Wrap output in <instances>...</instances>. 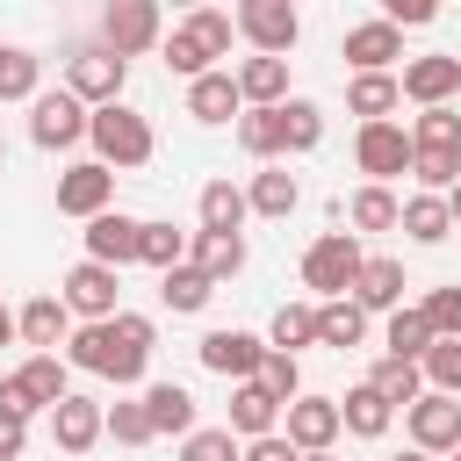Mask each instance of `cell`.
Returning a JSON list of instances; mask_svg holds the SVG:
<instances>
[{"mask_svg": "<svg viewBox=\"0 0 461 461\" xmlns=\"http://www.w3.org/2000/svg\"><path fill=\"white\" fill-rule=\"evenodd\" d=\"M346 223H353V230H396V223H403V202H396L389 187H360V194L346 202Z\"/></svg>", "mask_w": 461, "mask_h": 461, "instance_id": "cell-35", "label": "cell"}, {"mask_svg": "<svg viewBox=\"0 0 461 461\" xmlns=\"http://www.w3.org/2000/svg\"><path fill=\"white\" fill-rule=\"evenodd\" d=\"M259 382H267L281 403H295V396H303V367H295V353H274V346H267V360H259Z\"/></svg>", "mask_w": 461, "mask_h": 461, "instance_id": "cell-47", "label": "cell"}, {"mask_svg": "<svg viewBox=\"0 0 461 461\" xmlns=\"http://www.w3.org/2000/svg\"><path fill=\"white\" fill-rule=\"evenodd\" d=\"M151 346H158V324L137 317V310H115L108 324H79L65 339V360L86 367V375H108V382H144Z\"/></svg>", "mask_w": 461, "mask_h": 461, "instance_id": "cell-1", "label": "cell"}, {"mask_svg": "<svg viewBox=\"0 0 461 461\" xmlns=\"http://www.w3.org/2000/svg\"><path fill=\"white\" fill-rule=\"evenodd\" d=\"M403 418H411V447H418V454H454V447H461V396L425 389Z\"/></svg>", "mask_w": 461, "mask_h": 461, "instance_id": "cell-11", "label": "cell"}, {"mask_svg": "<svg viewBox=\"0 0 461 461\" xmlns=\"http://www.w3.org/2000/svg\"><path fill=\"white\" fill-rule=\"evenodd\" d=\"M14 331H22L36 353H58V346L72 339V310H65V295H36V303H22Z\"/></svg>", "mask_w": 461, "mask_h": 461, "instance_id": "cell-23", "label": "cell"}, {"mask_svg": "<svg viewBox=\"0 0 461 461\" xmlns=\"http://www.w3.org/2000/svg\"><path fill=\"white\" fill-rule=\"evenodd\" d=\"M86 130H94V108H86L79 94L58 86V94H36V101H29V137H36L43 151H72Z\"/></svg>", "mask_w": 461, "mask_h": 461, "instance_id": "cell-8", "label": "cell"}, {"mask_svg": "<svg viewBox=\"0 0 461 461\" xmlns=\"http://www.w3.org/2000/svg\"><path fill=\"white\" fill-rule=\"evenodd\" d=\"M281 137H288V151H310L324 137V108L317 101H281Z\"/></svg>", "mask_w": 461, "mask_h": 461, "instance_id": "cell-42", "label": "cell"}, {"mask_svg": "<svg viewBox=\"0 0 461 461\" xmlns=\"http://www.w3.org/2000/svg\"><path fill=\"white\" fill-rule=\"evenodd\" d=\"M209 295H216V281H209L194 259H180L173 274H158V303H166L173 317H194V310H209Z\"/></svg>", "mask_w": 461, "mask_h": 461, "instance_id": "cell-28", "label": "cell"}, {"mask_svg": "<svg viewBox=\"0 0 461 461\" xmlns=\"http://www.w3.org/2000/svg\"><path fill=\"white\" fill-rule=\"evenodd\" d=\"M360 267H367V252H360V238L353 230H324L310 252H303V281L324 295V303H339V295H353V281H360Z\"/></svg>", "mask_w": 461, "mask_h": 461, "instance_id": "cell-4", "label": "cell"}, {"mask_svg": "<svg viewBox=\"0 0 461 461\" xmlns=\"http://www.w3.org/2000/svg\"><path fill=\"white\" fill-rule=\"evenodd\" d=\"M0 166H7V144H0Z\"/></svg>", "mask_w": 461, "mask_h": 461, "instance_id": "cell-55", "label": "cell"}, {"mask_svg": "<svg viewBox=\"0 0 461 461\" xmlns=\"http://www.w3.org/2000/svg\"><path fill=\"white\" fill-rule=\"evenodd\" d=\"M194 353H202V367H209V375H230V382H252V375H259V360H267V346H259L252 331H209Z\"/></svg>", "mask_w": 461, "mask_h": 461, "instance_id": "cell-18", "label": "cell"}, {"mask_svg": "<svg viewBox=\"0 0 461 461\" xmlns=\"http://www.w3.org/2000/svg\"><path fill=\"white\" fill-rule=\"evenodd\" d=\"M353 158H360L367 187H389L396 173H411V130H396V122H360Z\"/></svg>", "mask_w": 461, "mask_h": 461, "instance_id": "cell-10", "label": "cell"}, {"mask_svg": "<svg viewBox=\"0 0 461 461\" xmlns=\"http://www.w3.org/2000/svg\"><path fill=\"white\" fill-rule=\"evenodd\" d=\"M425 389H439V396H461V339H439L425 360Z\"/></svg>", "mask_w": 461, "mask_h": 461, "instance_id": "cell-44", "label": "cell"}, {"mask_svg": "<svg viewBox=\"0 0 461 461\" xmlns=\"http://www.w3.org/2000/svg\"><path fill=\"white\" fill-rule=\"evenodd\" d=\"M137 259H144V267H158V274H173V267L187 259V238H180L173 223H144V245H137Z\"/></svg>", "mask_w": 461, "mask_h": 461, "instance_id": "cell-43", "label": "cell"}, {"mask_svg": "<svg viewBox=\"0 0 461 461\" xmlns=\"http://www.w3.org/2000/svg\"><path fill=\"white\" fill-rule=\"evenodd\" d=\"M238 144H245L252 158L288 151V137H281V108H245V115H238Z\"/></svg>", "mask_w": 461, "mask_h": 461, "instance_id": "cell-38", "label": "cell"}, {"mask_svg": "<svg viewBox=\"0 0 461 461\" xmlns=\"http://www.w3.org/2000/svg\"><path fill=\"white\" fill-rule=\"evenodd\" d=\"M360 339H367V310H360L353 295H339V303H317V346L346 353V346H360Z\"/></svg>", "mask_w": 461, "mask_h": 461, "instance_id": "cell-31", "label": "cell"}, {"mask_svg": "<svg viewBox=\"0 0 461 461\" xmlns=\"http://www.w3.org/2000/svg\"><path fill=\"white\" fill-rule=\"evenodd\" d=\"M432 14H439L432 0H382V22H389V29H425Z\"/></svg>", "mask_w": 461, "mask_h": 461, "instance_id": "cell-48", "label": "cell"}, {"mask_svg": "<svg viewBox=\"0 0 461 461\" xmlns=\"http://www.w3.org/2000/svg\"><path fill=\"white\" fill-rule=\"evenodd\" d=\"M267 346H274V353L317 346V303H281V310H274V324H267Z\"/></svg>", "mask_w": 461, "mask_h": 461, "instance_id": "cell-34", "label": "cell"}, {"mask_svg": "<svg viewBox=\"0 0 461 461\" xmlns=\"http://www.w3.org/2000/svg\"><path fill=\"white\" fill-rule=\"evenodd\" d=\"M72 396V382H65V360L58 353H29L7 382H0V411H14V418H29V411H58Z\"/></svg>", "mask_w": 461, "mask_h": 461, "instance_id": "cell-5", "label": "cell"}, {"mask_svg": "<svg viewBox=\"0 0 461 461\" xmlns=\"http://www.w3.org/2000/svg\"><path fill=\"white\" fill-rule=\"evenodd\" d=\"M108 439H115V447H151L158 432H151L144 403H108Z\"/></svg>", "mask_w": 461, "mask_h": 461, "instance_id": "cell-46", "label": "cell"}, {"mask_svg": "<svg viewBox=\"0 0 461 461\" xmlns=\"http://www.w3.org/2000/svg\"><path fill=\"white\" fill-rule=\"evenodd\" d=\"M245 202H252V216H295V202H303V187H295V173L288 166H274V173H252V187H245Z\"/></svg>", "mask_w": 461, "mask_h": 461, "instance_id": "cell-32", "label": "cell"}, {"mask_svg": "<svg viewBox=\"0 0 461 461\" xmlns=\"http://www.w3.org/2000/svg\"><path fill=\"white\" fill-rule=\"evenodd\" d=\"M447 216H454V230H461V180H454V194H447Z\"/></svg>", "mask_w": 461, "mask_h": 461, "instance_id": "cell-51", "label": "cell"}, {"mask_svg": "<svg viewBox=\"0 0 461 461\" xmlns=\"http://www.w3.org/2000/svg\"><path fill=\"white\" fill-rule=\"evenodd\" d=\"M230 29H238V22H230L223 7H194V14L158 43V50H166V72H180V79L194 86V79L209 72V58H223V50H230Z\"/></svg>", "mask_w": 461, "mask_h": 461, "instance_id": "cell-3", "label": "cell"}, {"mask_svg": "<svg viewBox=\"0 0 461 461\" xmlns=\"http://www.w3.org/2000/svg\"><path fill=\"white\" fill-rule=\"evenodd\" d=\"M238 94L252 108H281L288 101V58H245L238 65Z\"/></svg>", "mask_w": 461, "mask_h": 461, "instance_id": "cell-30", "label": "cell"}, {"mask_svg": "<svg viewBox=\"0 0 461 461\" xmlns=\"http://www.w3.org/2000/svg\"><path fill=\"white\" fill-rule=\"evenodd\" d=\"M245 461H303V454H295V439H288V432H267V439H252V447H245Z\"/></svg>", "mask_w": 461, "mask_h": 461, "instance_id": "cell-49", "label": "cell"}, {"mask_svg": "<svg viewBox=\"0 0 461 461\" xmlns=\"http://www.w3.org/2000/svg\"><path fill=\"white\" fill-rule=\"evenodd\" d=\"M454 461H461V447H454Z\"/></svg>", "mask_w": 461, "mask_h": 461, "instance_id": "cell-56", "label": "cell"}, {"mask_svg": "<svg viewBox=\"0 0 461 461\" xmlns=\"http://www.w3.org/2000/svg\"><path fill=\"white\" fill-rule=\"evenodd\" d=\"M86 137H94V151H101L108 173H115V166H144V158L158 151L151 122H144L137 108H122V101H115V108H94V130H86Z\"/></svg>", "mask_w": 461, "mask_h": 461, "instance_id": "cell-6", "label": "cell"}, {"mask_svg": "<svg viewBox=\"0 0 461 461\" xmlns=\"http://www.w3.org/2000/svg\"><path fill=\"white\" fill-rule=\"evenodd\" d=\"M367 382H375V389H382L389 403H403V411H411V403L425 396V367H418V360H389V353H382Z\"/></svg>", "mask_w": 461, "mask_h": 461, "instance_id": "cell-37", "label": "cell"}, {"mask_svg": "<svg viewBox=\"0 0 461 461\" xmlns=\"http://www.w3.org/2000/svg\"><path fill=\"white\" fill-rule=\"evenodd\" d=\"M187 115H194V122H230V115H245L238 72H202V79L187 86Z\"/></svg>", "mask_w": 461, "mask_h": 461, "instance_id": "cell-24", "label": "cell"}, {"mask_svg": "<svg viewBox=\"0 0 461 461\" xmlns=\"http://www.w3.org/2000/svg\"><path fill=\"white\" fill-rule=\"evenodd\" d=\"M245 216H252L245 187H230V180H209L202 187V230H245Z\"/></svg>", "mask_w": 461, "mask_h": 461, "instance_id": "cell-33", "label": "cell"}, {"mask_svg": "<svg viewBox=\"0 0 461 461\" xmlns=\"http://www.w3.org/2000/svg\"><path fill=\"white\" fill-rule=\"evenodd\" d=\"M281 411H288V403H281V396H274V389H267L259 375L230 389V432H238V439H267Z\"/></svg>", "mask_w": 461, "mask_h": 461, "instance_id": "cell-19", "label": "cell"}, {"mask_svg": "<svg viewBox=\"0 0 461 461\" xmlns=\"http://www.w3.org/2000/svg\"><path fill=\"white\" fill-rule=\"evenodd\" d=\"M58 295H65V310H72V317H86V324H108V317H115V267H101V259H79V267L58 281Z\"/></svg>", "mask_w": 461, "mask_h": 461, "instance_id": "cell-13", "label": "cell"}, {"mask_svg": "<svg viewBox=\"0 0 461 461\" xmlns=\"http://www.w3.org/2000/svg\"><path fill=\"white\" fill-rule=\"evenodd\" d=\"M108 202H115V173L101 166V158H79V166H65L58 173V209L65 216H108Z\"/></svg>", "mask_w": 461, "mask_h": 461, "instance_id": "cell-12", "label": "cell"}, {"mask_svg": "<svg viewBox=\"0 0 461 461\" xmlns=\"http://www.w3.org/2000/svg\"><path fill=\"white\" fill-rule=\"evenodd\" d=\"M346 58H353V72H389V65L403 58V29H389V22H353V29H346Z\"/></svg>", "mask_w": 461, "mask_h": 461, "instance_id": "cell-21", "label": "cell"}, {"mask_svg": "<svg viewBox=\"0 0 461 461\" xmlns=\"http://www.w3.org/2000/svg\"><path fill=\"white\" fill-rule=\"evenodd\" d=\"M396 230H411L418 245H439L447 230H454V216H447V194H411L403 202V223Z\"/></svg>", "mask_w": 461, "mask_h": 461, "instance_id": "cell-36", "label": "cell"}, {"mask_svg": "<svg viewBox=\"0 0 461 461\" xmlns=\"http://www.w3.org/2000/svg\"><path fill=\"white\" fill-rule=\"evenodd\" d=\"M411 173L425 180V194H454V180H461V115L454 108H425L411 122Z\"/></svg>", "mask_w": 461, "mask_h": 461, "instance_id": "cell-2", "label": "cell"}, {"mask_svg": "<svg viewBox=\"0 0 461 461\" xmlns=\"http://www.w3.org/2000/svg\"><path fill=\"white\" fill-rule=\"evenodd\" d=\"M101 43H108L115 58L151 50V43H158V7H151V0H115V7L101 14Z\"/></svg>", "mask_w": 461, "mask_h": 461, "instance_id": "cell-14", "label": "cell"}, {"mask_svg": "<svg viewBox=\"0 0 461 461\" xmlns=\"http://www.w3.org/2000/svg\"><path fill=\"white\" fill-rule=\"evenodd\" d=\"M396 461H432V454H418V447H411V454H396Z\"/></svg>", "mask_w": 461, "mask_h": 461, "instance_id": "cell-53", "label": "cell"}, {"mask_svg": "<svg viewBox=\"0 0 461 461\" xmlns=\"http://www.w3.org/2000/svg\"><path fill=\"white\" fill-rule=\"evenodd\" d=\"M454 94H461V58L432 50V58H411V65H403V101H418V108H447Z\"/></svg>", "mask_w": 461, "mask_h": 461, "instance_id": "cell-16", "label": "cell"}, {"mask_svg": "<svg viewBox=\"0 0 461 461\" xmlns=\"http://www.w3.org/2000/svg\"><path fill=\"white\" fill-rule=\"evenodd\" d=\"M439 339H432V324H425V310H396L389 317V360H425Z\"/></svg>", "mask_w": 461, "mask_h": 461, "instance_id": "cell-39", "label": "cell"}, {"mask_svg": "<svg viewBox=\"0 0 461 461\" xmlns=\"http://www.w3.org/2000/svg\"><path fill=\"white\" fill-rule=\"evenodd\" d=\"M180 461H245V454H238V432L230 425H194L180 439Z\"/></svg>", "mask_w": 461, "mask_h": 461, "instance_id": "cell-41", "label": "cell"}, {"mask_svg": "<svg viewBox=\"0 0 461 461\" xmlns=\"http://www.w3.org/2000/svg\"><path fill=\"white\" fill-rule=\"evenodd\" d=\"M137 403H144V418H151V432H180V439L194 432V396H187L180 382H151V389H144Z\"/></svg>", "mask_w": 461, "mask_h": 461, "instance_id": "cell-29", "label": "cell"}, {"mask_svg": "<svg viewBox=\"0 0 461 461\" xmlns=\"http://www.w3.org/2000/svg\"><path fill=\"white\" fill-rule=\"evenodd\" d=\"M403 288H411V281H403V259H367L360 281H353V303H360L367 317H375V310L396 317V310H403Z\"/></svg>", "mask_w": 461, "mask_h": 461, "instance_id": "cell-22", "label": "cell"}, {"mask_svg": "<svg viewBox=\"0 0 461 461\" xmlns=\"http://www.w3.org/2000/svg\"><path fill=\"white\" fill-rule=\"evenodd\" d=\"M303 461H331V454H303Z\"/></svg>", "mask_w": 461, "mask_h": 461, "instance_id": "cell-54", "label": "cell"}, {"mask_svg": "<svg viewBox=\"0 0 461 461\" xmlns=\"http://www.w3.org/2000/svg\"><path fill=\"white\" fill-rule=\"evenodd\" d=\"M36 50L22 43H0V101H36Z\"/></svg>", "mask_w": 461, "mask_h": 461, "instance_id": "cell-40", "label": "cell"}, {"mask_svg": "<svg viewBox=\"0 0 461 461\" xmlns=\"http://www.w3.org/2000/svg\"><path fill=\"white\" fill-rule=\"evenodd\" d=\"M187 259L223 288L230 274H245V230H194V245H187Z\"/></svg>", "mask_w": 461, "mask_h": 461, "instance_id": "cell-25", "label": "cell"}, {"mask_svg": "<svg viewBox=\"0 0 461 461\" xmlns=\"http://www.w3.org/2000/svg\"><path fill=\"white\" fill-rule=\"evenodd\" d=\"M425 324H432V339H461V281H447V288H432L425 303Z\"/></svg>", "mask_w": 461, "mask_h": 461, "instance_id": "cell-45", "label": "cell"}, {"mask_svg": "<svg viewBox=\"0 0 461 461\" xmlns=\"http://www.w3.org/2000/svg\"><path fill=\"white\" fill-rule=\"evenodd\" d=\"M137 245H144V223L122 216V209H108V216L86 223V259H101V267H115V274L137 259Z\"/></svg>", "mask_w": 461, "mask_h": 461, "instance_id": "cell-17", "label": "cell"}, {"mask_svg": "<svg viewBox=\"0 0 461 461\" xmlns=\"http://www.w3.org/2000/svg\"><path fill=\"white\" fill-rule=\"evenodd\" d=\"M122 79H130V58H115L108 43L72 50V65H65V94H79L86 108H115L122 101Z\"/></svg>", "mask_w": 461, "mask_h": 461, "instance_id": "cell-7", "label": "cell"}, {"mask_svg": "<svg viewBox=\"0 0 461 461\" xmlns=\"http://www.w3.org/2000/svg\"><path fill=\"white\" fill-rule=\"evenodd\" d=\"M7 339H14V317H7V310H0V346H7Z\"/></svg>", "mask_w": 461, "mask_h": 461, "instance_id": "cell-52", "label": "cell"}, {"mask_svg": "<svg viewBox=\"0 0 461 461\" xmlns=\"http://www.w3.org/2000/svg\"><path fill=\"white\" fill-rule=\"evenodd\" d=\"M101 432H108V411H101L94 396H65V403L50 411V439H58L65 454H86Z\"/></svg>", "mask_w": 461, "mask_h": 461, "instance_id": "cell-20", "label": "cell"}, {"mask_svg": "<svg viewBox=\"0 0 461 461\" xmlns=\"http://www.w3.org/2000/svg\"><path fill=\"white\" fill-rule=\"evenodd\" d=\"M238 36H245L259 58H288L295 36H303V14H295L288 0H245V7H238Z\"/></svg>", "mask_w": 461, "mask_h": 461, "instance_id": "cell-9", "label": "cell"}, {"mask_svg": "<svg viewBox=\"0 0 461 461\" xmlns=\"http://www.w3.org/2000/svg\"><path fill=\"white\" fill-rule=\"evenodd\" d=\"M396 101H403V79H396V72H353V86H346V108H353L360 122H389Z\"/></svg>", "mask_w": 461, "mask_h": 461, "instance_id": "cell-27", "label": "cell"}, {"mask_svg": "<svg viewBox=\"0 0 461 461\" xmlns=\"http://www.w3.org/2000/svg\"><path fill=\"white\" fill-rule=\"evenodd\" d=\"M339 432H346L339 396H295V403H288V439H295V454H331Z\"/></svg>", "mask_w": 461, "mask_h": 461, "instance_id": "cell-15", "label": "cell"}, {"mask_svg": "<svg viewBox=\"0 0 461 461\" xmlns=\"http://www.w3.org/2000/svg\"><path fill=\"white\" fill-rule=\"evenodd\" d=\"M29 447V418H14V411H0V461H14Z\"/></svg>", "mask_w": 461, "mask_h": 461, "instance_id": "cell-50", "label": "cell"}, {"mask_svg": "<svg viewBox=\"0 0 461 461\" xmlns=\"http://www.w3.org/2000/svg\"><path fill=\"white\" fill-rule=\"evenodd\" d=\"M339 418H346V432H353V439H382V432H389V418H396V403H389L375 382H360V389H346V396H339Z\"/></svg>", "mask_w": 461, "mask_h": 461, "instance_id": "cell-26", "label": "cell"}]
</instances>
